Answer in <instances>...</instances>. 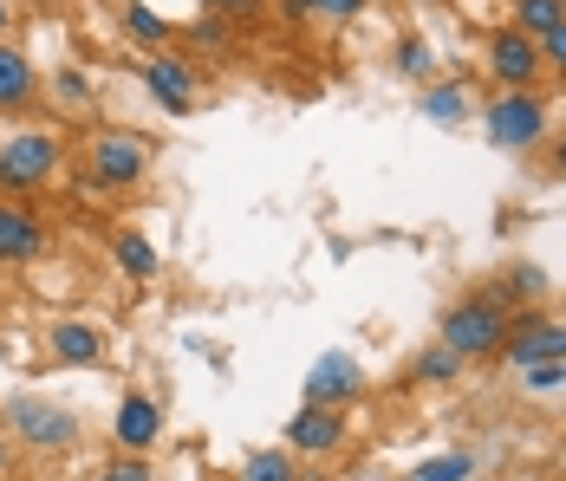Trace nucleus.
<instances>
[{
    "label": "nucleus",
    "instance_id": "nucleus-3",
    "mask_svg": "<svg viewBox=\"0 0 566 481\" xmlns=\"http://www.w3.org/2000/svg\"><path fill=\"white\" fill-rule=\"evenodd\" d=\"M547 137V105L534 92H502L489 105V144L495 150H534Z\"/></svg>",
    "mask_w": 566,
    "mask_h": 481
},
{
    "label": "nucleus",
    "instance_id": "nucleus-9",
    "mask_svg": "<svg viewBox=\"0 0 566 481\" xmlns=\"http://www.w3.org/2000/svg\"><path fill=\"white\" fill-rule=\"evenodd\" d=\"M117 449L124 456H144V449H157V436H164V410H157V397H144V390H130L124 404H117Z\"/></svg>",
    "mask_w": 566,
    "mask_h": 481
},
{
    "label": "nucleus",
    "instance_id": "nucleus-29",
    "mask_svg": "<svg viewBox=\"0 0 566 481\" xmlns=\"http://www.w3.org/2000/svg\"><path fill=\"white\" fill-rule=\"evenodd\" d=\"M261 0H209V13H254Z\"/></svg>",
    "mask_w": 566,
    "mask_h": 481
},
{
    "label": "nucleus",
    "instance_id": "nucleus-16",
    "mask_svg": "<svg viewBox=\"0 0 566 481\" xmlns=\"http://www.w3.org/2000/svg\"><path fill=\"white\" fill-rule=\"evenodd\" d=\"M117 268L130 280H157V248L144 234H117Z\"/></svg>",
    "mask_w": 566,
    "mask_h": 481
},
{
    "label": "nucleus",
    "instance_id": "nucleus-25",
    "mask_svg": "<svg viewBox=\"0 0 566 481\" xmlns=\"http://www.w3.org/2000/svg\"><path fill=\"white\" fill-rule=\"evenodd\" d=\"M521 384H527L534 397H547V390H560V384H566V358H554V365H534V372H521Z\"/></svg>",
    "mask_w": 566,
    "mask_h": 481
},
{
    "label": "nucleus",
    "instance_id": "nucleus-11",
    "mask_svg": "<svg viewBox=\"0 0 566 481\" xmlns=\"http://www.w3.org/2000/svg\"><path fill=\"white\" fill-rule=\"evenodd\" d=\"M339 442H345V417L326 410V404H306V410L286 424V449H300V456H333Z\"/></svg>",
    "mask_w": 566,
    "mask_h": 481
},
{
    "label": "nucleus",
    "instance_id": "nucleus-30",
    "mask_svg": "<svg viewBox=\"0 0 566 481\" xmlns=\"http://www.w3.org/2000/svg\"><path fill=\"white\" fill-rule=\"evenodd\" d=\"M554 176H566V137L554 144Z\"/></svg>",
    "mask_w": 566,
    "mask_h": 481
},
{
    "label": "nucleus",
    "instance_id": "nucleus-27",
    "mask_svg": "<svg viewBox=\"0 0 566 481\" xmlns=\"http://www.w3.org/2000/svg\"><path fill=\"white\" fill-rule=\"evenodd\" d=\"M541 65H560V72H566V20L541 40Z\"/></svg>",
    "mask_w": 566,
    "mask_h": 481
},
{
    "label": "nucleus",
    "instance_id": "nucleus-13",
    "mask_svg": "<svg viewBox=\"0 0 566 481\" xmlns=\"http://www.w3.org/2000/svg\"><path fill=\"white\" fill-rule=\"evenodd\" d=\"M53 358L59 365H98L105 358V332L85 320H59L53 325Z\"/></svg>",
    "mask_w": 566,
    "mask_h": 481
},
{
    "label": "nucleus",
    "instance_id": "nucleus-8",
    "mask_svg": "<svg viewBox=\"0 0 566 481\" xmlns=\"http://www.w3.org/2000/svg\"><path fill=\"white\" fill-rule=\"evenodd\" d=\"M365 390V372H358V358L352 352H326V358H313V372H306V404H326V410H339Z\"/></svg>",
    "mask_w": 566,
    "mask_h": 481
},
{
    "label": "nucleus",
    "instance_id": "nucleus-7",
    "mask_svg": "<svg viewBox=\"0 0 566 481\" xmlns=\"http://www.w3.org/2000/svg\"><path fill=\"white\" fill-rule=\"evenodd\" d=\"M502 358H509L514 372H534V365H554V358H566V320H514Z\"/></svg>",
    "mask_w": 566,
    "mask_h": 481
},
{
    "label": "nucleus",
    "instance_id": "nucleus-6",
    "mask_svg": "<svg viewBox=\"0 0 566 481\" xmlns=\"http://www.w3.org/2000/svg\"><path fill=\"white\" fill-rule=\"evenodd\" d=\"M489 72L502 79V92H534V79H541V40H527L521 27H502L489 40Z\"/></svg>",
    "mask_w": 566,
    "mask_h": 481
},
{
    "label": "nucleus",
    "instance_id": "nucleus-17",
    "mask_svg": "<svg viewBox=\"0 0 566 481\" xmlns=\"http://www.w3.org/2000/svg\"><path fill=\"white\" fill-rule=\"evenodd\" d=\"M423 117H437V124H462L469 117V92L462 85H437V92H423Z\"/></svg>",
    "mask_w": 566,
    "mask_h": 481
},
{
    "label": "nucleus",
    "instance_id": "nucleus-18",
    "mask_svg": "<svg viewBox=\"0 0 566 481\" xmlns=\"http://www.w3.org/2000/svg\"><path fill=\"white\" fill-rule=\"evenodd\" d=\"M410 481H475V456H430V462H417L410 469Z\"/></svg>",
    "mask_w": 566,
    "mask_h": 481
},
{
    "label": "nucleus",
    "instance_id": "nucleus-22",
    "mask_svg": "<svg viewBox=\"0 0 566 481\" xmlns=\"http://www.w3.org/2000/svg\"><path fill=\"white\" fill-rule=\"evenodd\" d=\"M397 72H403V79H430V72H437V53H430L423 40H397Z\"/></svg>",
    "mask_w": 566,
    "mask_h": 481
},
{
    "label": "nucleus",
    "instance_id": "nucleus-12",
    "mask_svg": "<svg viewBox=\"0 0 566 481\" xmlns=\"http://www.w3.org/2000/svg\"><path fill=\"white\" fill-rule=\"evenodd\" d=\"M46 248V221L20 202H0V261H33Z\"/></svg>",
    "mask_w": 566,
    "mask_h": 481
},
{
    "label": "nucleus",
    "instance_id": "nucleus-4",
    "mask_svg": "<svg viewBox=\"0 0 566 481\" xmlns=\"http://www.w3.org/2000/svg\"><path fill=\"white\" fill-rule=\"evenodd\" d=\"M7 429L33 449H72L78 442V417L65 404H46V397H13L7 404Z\"/></svg>",
    "mask_w": 566,
    "mask_h": 481
},
{
    "label": "nucleus",
    "instance_id": "nucleus-1",
    "mask_svg": "<svg viewBox=\"0 0 566 481\" xmlns=\"http://www.w3.org/2000/svg\"><path fill=\"white\" fill-rule=\"evenodd\" d=\"M509 332H514V306L502 293L455 300L450 313H443V345H450L455 358H495L509 345Z\"/></svg>",
    "mask_w": 566,
    "mask_h": 481
},
{
    "label": "nucleus",
    "instance_id": "nucleus-32",
    "mask_svg": "<svg viewBox=\"0 0 566 481\" xmlns=\"http://www.w3.org/2000/svg\"><path fill=\"white\" fill-rule=\"evenodd\" d=\"M0 469H7V442H0Z\"/></svg>",
    "mask_w": 566,
    "mask_h": 481
},
{
    "label": "nucleus",
    "instance_id": "nucleus-15",
    "mask_svg": "<svg viewBox=\"0 0 566 481\" xmlns=\"http://www.w3.org/2000/svg\"><path fill=\"white\" fill-rule=\"evenodd\" d=\"M124 33H130V40H144V46H164V40H170V20H164L157 7L130 0V7H124Z\"/></svg>",
    "mask_w": 566,
    "mask_h": 481
},
{
    "label": "nucleus",
    "instance_id": "nucleus-21",
    "mask_svg": "<svg viewBox=\"0 0 566 481\" xmlns=\"http://www.w3.org/2000/svg\"><path fill=\"white\" fill-rule=\"evenodd\" d=\"M410 377H423V384H450V377H462V358H455L450 345H437V352H423V358L410 365Z\"/></svg>",
    "mask_w": 566,
    "mask_h": 481
},
{
    "label": "nucleus",
    "instance_id": "nucleus-14",
    "mask_svg": "<svg viewBox=\"0 0 566 481\" xmlns=\"http://www.w3.org/2000/svg\"><path fill=\"white\" fill-rule=\"evenodd\" d=\"M20 105H33V65L13 46H0V111H20Z\"/></svg>",
    "mask_w": 566,
    "mask_h": 481
},
{
    "label": "nucleus",
    "instance_id": "nucleus-23",
    "mask_svg": "<svg viewBox=\"0 0 566 481\" xmlns=\"http://www.w3.org/2000/svg\"><path fill=\"white\" fill-rule=\"evenodd\" d=\"M541 293H547V273H541V268H509L502 300H541Z\"/></svg>",
    "mask_w": 566,
    "mask_h": 481
},
{
    "label": "nucleus",
    "instance_id": "nucleus-24",
    "mask_svg": "<svg viewBox=\"0 0 566 481\" xmlns=\"http://www.w3.org/2000/svg\"><path fill=\"white\" fill-rule=\"evenodd\" d=\"M293 13H306V20H333V27H339V20L358 13V0H293Z\"/></svg>",
    "mask_w": 566,
    "mask_h": 481
},
{
    "label": "nucleus",
    "instance_id": "nucleus-31",
    "mask_svg": "<svg viewBox=\"0 0 566 481\" xmlns=\"http://www.w3.org/2000/svg\"><path fill=\"white\" fill-rule=\"evenodd\" d=\"M7 20H13V7H7V0H0V33H7Z\"/></svg>",
    "mask_w": 566,
    "mask_h": 481
},
{
    "label": "nucleus",
    "instance_id": "nucleus-5",
    "mask_svg": "<svg viewBox=\"0 0 566 481\" xmlns=\"http://www.w3.org/2000/svg\"><path fill=\"white\" fill-rule=\"evenodd\" d=\"M92 176H98L105 189H130V182H144V176H150V144L130 137V130H105V137H92Z\"/></svg>",
    "mask_w": 566,
    "mask_h": 481
},
{
    "label": "nucleus",
    "instance_id": "nucleus-28",
    "mask_svg": "<svg viewBox=\"0 0 566 481\" xmlns=\"http://www.w3.org/2000/svg\"><path fill=\"white\" fill-rule=\"evenodd\" d=\"M85 92H92V85H85V79H78V72H59V98H72V105H78V98H85Z\"/></svg>",
    "mask_w": 566,
    "mask_h": 481
},
{
    "label": "nucleus",
    "instance_id": "nucleus-26",
    "mask_svg": "<svg viewBox=\"0 0 566 481\" xmlns=\"http://www.w3.org/2000/svg\"><path fill=\"white\" fill-rule=\"evenodd\" d=\"M98 481H157V475H150V462H144V456H130V462H117V469H105Z\"/></svg>",
    "mask_w": 566,
    "mask_h": 481
},
{
    "label": "nucleus",
    "instance_id": "nucleus-2",
    "mask_svg": "<svg viewBox=\"0 0 566 481\" xmlns=\"http://www.w3.org/2000/svg\"><path fill=\"white\" fill-rule=\"evenodd\" d=\"M59 137L53 130H20V137H7L0 144V196H33L40 182H53L59 169Z\"/></svg>",
    "mask_w": 566,
    "mask_h": 481
},
{
    "label": "nucleus",
    "instance_id": "nucleus-20",
    "mask_svg": "<svg viewBox=\"0 0 566 481\" xmlns=\"http://www.w3.org/2000/svg\"><path fill=\"white\" fill-rule=\"evenodd\" d=\"M241 481H300V475H293V456L286 449H261V456H248Z\"/></svg>",
    "mask_w": 566,
    "mask_h": 481
},
{
    "label": "nucleus",
    "instance_id": "nucleus-19",
    "mask_svg": "<svg viewBox=\"0 0 566 481\" xmlns=\"http://www.w3.org/2000/svg\"><path fill=\"white\" fill-rule=\"evenodd\" d=\"M560 20H566L560 0H521V33H527V40H547Z\"/></svg>",
    "mask_w": 566,
    "mask_h": 481
},
{
    "label": "nucleus",
    "instance_id": "nucleus-10",
    "mask_svg": "<svg viewBox=\"0 0 566 481\" xmlns=\"http://www.w3.org/2000/svg\"><path fill=\"white\" fill-rule=\"evenodd\" d=\"M144 85H150V98L182 117V111L196 105V72H189V59H170V53H150L144 59Z\"/></svg>",
    "mask_w": 566,
    "mask_h": 481
}]
</instances>
